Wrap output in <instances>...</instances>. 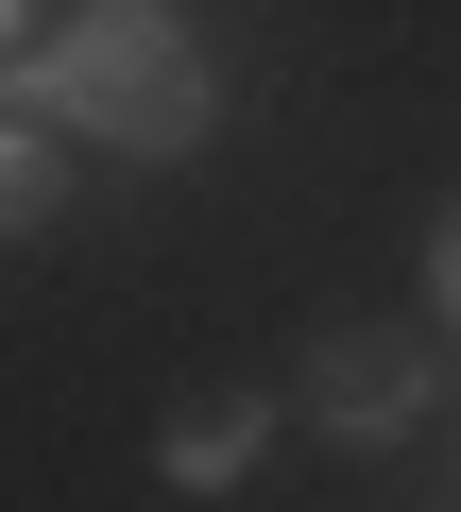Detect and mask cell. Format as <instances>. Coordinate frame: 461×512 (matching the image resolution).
<instances>
[{"label":"cell","instance_id":"6da1fadb","mask_svg":"<svg viewBox=\"0 0 461 512\" xmlns=\"http://www.w3.org/2000/svg\"><path fill=\"white\" fill-rule=\"evenodd\" d=\"M18 120H52V137H86V154H205V120H222V86H205V35L171 18V0H86V18L52 35V52H18Z\"/></svg>","mask_w":461,"mask_h":512},{"label":"cell","instance_id":"7a4b0ae2","mask_svg":"<svg viewBox=\"0 0 461 512\" xmlns=\"http://www.w3.org/2000/svg\"><path fill=\"white\" fill-rule=\"evenodd\" d=\"M308 410H325L342 444H410V427H427V359H410V325H342V342L308 359Z\"/></svg>","mask_w":461,"mask_h":512},{"label":"cell","instance_id":"3957f363","mask_svg":"<svg viewBox=\"0 0 461 512\" xmlns=\"http://www.w3.org/2000/svg\"><path fill=\"white\" fill-rule=\"evenodd\" d=\"M257 444H274V393H205V410H171L154 478L171 495H222V478H257Z\"/></svg>","mask_w":461,"mask_h":512},{"label":"cell","instance_id":"277c9868","mask_svg":"<svg viewBox=\"0 0 461 512\" xmlns=\"http://www.w3.org/2000/svg\"><path fill=\"white\" fill-rule=\"evenodd\" d=\"M52 205H69V137L52 120H0V239H52Z\"/></svg>","mask_w":461,"mask_h":512},{"label":"cell","instance_id":"5b68a950","mask_svg":"<svg viewBox=\"0 0 461 512\" xmlns=\"http://www.w3.org/2000/svg\"><path fill=\"white\" fill-rule=\"evenodd\" d=\"M427 291H444V325H461V205H444V239H427Z\"/></svg>","mask_w":461,"mask_h":512},{"label":"cell","instance_id":"8992f818","mask_svg":"<svg viewBox=\"0 0 461 512\" xmlns=\"http://www.w3.org/2000/svg\"><path fill=\"white\" fill-rule=\"evenodd\" d=\"M18 18H35V0H0V52H18Z\"/></svg>","mask_w":461,"mask_h":512}]
</instances>
